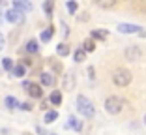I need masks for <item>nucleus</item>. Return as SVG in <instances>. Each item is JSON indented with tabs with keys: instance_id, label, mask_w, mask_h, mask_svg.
I'll list each match as a JSON object with an SVG mask.
<instances>
[{
	"instance_id": "obj_1",
	"label": "nucleus",
	"mask_w": 146,
	"mask_h": 135,
	"mask_svg": "<svg viewBox=\"0 0 146 135\" xmlns=\"http://www.w3.org/2000/svg\"><path fill=\"white\" fill-rule=\"evenodd\" d=\"M77 111L82 114L84 118H92L96 114V109L94 105H92V101L88 100L86 96H77Z\"/></svg>"
},
{
	"instance_id": "obj_2",
	"label": "nucleus",
	"mask_w": 146,
	"mask_h": 135,
	"mask_svg": "<svg viewBox=\"0 0 146 135\" xmlns=\"http://www.w3.org/2000/svg\"><path fill=\"white\" fill-rule=\"evenodd\" d=\"M131 79H133V75H131L129 70H125V68H118V70H114V73H112V83H114L116 86H127V84L131 83Z\"/></svg>"
},
{
	"instance_id": "obj_3",
	"label": "nucleus",
	"mask_w": 146,
	"mask_h": 135,
	"mask_svg": "<svg viewBox=\"0 0 146 135\" xmlns=\"http://www.w3.org/2000/svg\"><path fill=\"white\" fill-rule=\"evenodd\" d=\"M124 105H125V101L122 100V98H118V96H109L107 100H105V111H107L109 114H118V113H122Z\"/></svg>"
},
{
	"instance_id": "obj_4",
	"label": "nucleus",
	"mask_w": 146,
	"mask_h": 135,
	"mask_svg": "<svg viewBox=\"0 0 146 135\" xmlns=\"http://www.w3.org/2000/svg\"><path fill=\"white\" fill-rule=\"evenodd\" d=\"M23 13L25 11H21V9H17V8H11V9L6 11V21L13 23V25H21V23L25 21V15H23Z\"/></svg>"
},
{
	"instance_id": "obj_5",
	"label": "nucleus",
	"mask_w": 146,
	"mask_h": 135,
	"mask_svg": "<svg viewBox=\"0 0 146 135\" xmlns=\"http://www.w3.org/2000/svg\"><path fill=\"white\" fill-rule=\"evenodd\" d=\"M23 86H25V88H26V92H28L32 98H36V100H39V98L43 96V88H41V84H38V83H30V81H25V83H23Z\"/></svg>"
},
{
	"instance_id": "obj_6",
	"label": "nucleus",
	"mask_w": 146,
	"mask_h": 135,
	"mask_svg": "<svg viewBox=\"0 0 146 135\" xmlns=\"http://www.w3.org/2000/svg\"><path fill=\"white\" fill-rule=\"evenodd\" d=\"M124 55H125V58H127L129 62H135V60H141L142 51L137 47V45H131V47H127V49L124 51Z\"/></svg>"
},
{
	"instance_id": "obj_7",
	"label": "nucleus",
	"mask_w": 146,
	"mask_h": 135,
	"mask_svg": "<svg viewBox=\"0 0 146 135\" xmlns=\"http://www.w3.org/2000/svg\"><path fill=\"white\" fill-rule=\"evenodd\" d=\"M141 30H142V26L139 25H125V23L118 25V32H122V34H139Z\"/></svg>"
},
{
	"instance_id": "obj_8",
	"label": "nucleus",
	"mask_w": 146,
	"mask_h": 135,
	"mask_svg": "<svg viewBox=\"0 0 146 135\" xmlns=\"http://www.w3.org/2000/svg\"><path fill=\"white\" fill-rule=\"evenodd\" d=\"M54 81H56L54 75L49 73V71H43V73L39 75V84H41V86H52Z\"/></svg>"
},
{
	"instance_id": "obj_9",
	"label": "nucleus",
	"mask_w": 146,
	"mask_h": 135,
	"mask_svg": "<svg viewBox=\"0 0 146 135\" xmlns=\"http://www.w3.org/2000/svg\"><path fill=\"white\" fill-rule=\"evenodd\" d=\"M13 8L21 9V11H30L32 4L28 2V0H13Z\"/></svg>"
},
{
	"instance_id": "obj_10",
	"label": "nucleus",
	"mask_w": 146,
	"mask_h": 135,
	"mask_svg": "<svg viewBox=\"0 0 146 135\" xmlns=\"http://www.w3.org/2000/svg\"><path fill=\"white\" fill-rule=\"evenodd\" d=\"M94 4L99 6L103 9H109V8H114L116 6V0H94Z\"/></svg>"
},
{
	"instance_id": "obj_11",
	"label": "nucleus",
	"mask_w": 146,
	"mask_h": 135,
	"mask_svg": "<svg viewBox=\"0 0 146 135\" xmlns=\"http://www.w3.org/2000/svg\"><path fill=\"white\" fill-rule=\"evenodd\" d=\"M68 126H69V128H73L75 131H81V130H82V122L79 120L77 116H69V122H68Z\"/></svg>"
},
{
	"instance_id": "obj_12",
	"label": "nucleus",
	"mask_w": 146,
	"mask_h": 135,
	"mask_svg": "<svg viewBox=\"0 0 146 135\" xmlns=\"http://www.w3.org/2000/svg\"><path fill=\"white\" fill-rule=\"evenodd\" d=\"M107 36H109L107 30H101V28H96V30H92V38H94V39H99V41L107 39Z\"/></svg>"
},
{
	"instance_id": "obj_13",
	"label": "nucleus",
	"mask_w": 146,
	"mask_h": 135,
	"mask_svg": "<svg viewBox=\"0 0 146 135\" xmlns=\"http://www.w3.org/2000/svg\"><path fill=\"white\" fill-rule=\"evenodd\" d=\"M49 101H51L52 105H60V103H62V92L54 90L51 96H49Z\"/></svg>"
},
{
	"instance_id": "obj_14",
	"label": "nucleus",
	"mask_w": 146,
	"mask_h": 135,
	"mask_svg": "<svg viewBox=\"0 0 146 135\" xmlns=\"http://www.w3.org/2000/svg\"><path fill=\"white\" fill-rule=\"evenodd\" d=\"M73 84H75V77H73L71 73H66V77H64V88H66V90H71Z\"/></svg>"
},
{
	"instance_id": "obj_15",
	"label": "nucleus",
	"mask_w": 146,
	"mask_h": 135,
	"mask_svg": "<svg viewBox=\"0 0 146 135\" xmlns=\"http://www.w3.org/2000/svg\"><path fill=\"white\" fill-rule=\"evenodd\" d=\"M82 49H84L86 53H92L96 49V41H94V38H90V39H84L82 41Z\"/></svg>"
},
{
	"instance_id": "obj_16",
	"label": "nucleus",
	"mask_w": 146,
	"mask_h": 135,
	"mask_svg": "<svg viewBox=\"0 0 146 135\" xmlns=\"http://www.w3.org/2000/svg\"><path fill=\"white\" fill-rule=\"evenodd\" d=\"M25 66L23 64H19V66H13V70H11V75L13 77H23V75H25Z\"/></svg>"
},
{
	"instance_id": "obj_17",
	"label": "nucleus",
	"mask_w": 146,
	"mask_h": 135,
	"mask_svg": "<svg viewBox=\"0 0 146 135\" xmlns=\"http://www.w3.org/2000/svg\"><path fill=\"white\" fill-rule=\"evenodd\" d=\"M56 53H58L60 57H68V55H69V47L66 43H58V45H56Z\"/></svg>"
},
{
	"instance_id": "obj_18",
	"label": "nucleus",
	"mask_w": 146,
	"mask_h": 135,
	"mask_svg": "<svg viewBox=\"0 0 146 135\" xmlns=\"http://www.w3.org/2000/svg\"><path fill=\"white\" fill-rule=\"evenodd\" d=\"M56 118H58V111H47L45 113V122L47 124H52Z\"/></svg>"
},
{
	"instance_id": "obj_19",
	"label": "nucleus",
	"mask_w": 146,
	"mask_h": 135,
	"mask_svg": "<svg viewBox=\"0 0 146 135\" xmlns=\"http://www.w3.org/2000/svg\"><path fill=\"white\" fill-rule=\"evenodd\" d=\"M73 58H75V62H82V60H84V58H86V51H84V49H77V51H75V53H73Z\"/></svg>"
},
{
	"instance_id": "obj_20",
	"label": "nucleus",
	"mask_w": 146,
	"mask_h": 135,
	"mask_svg": "<svg viewBox=\"0 0 146 135\" xmlns=\"http://www.w3.org/2000/svg\"><path fill=\"white\" fill-rule=\"evenodd\" d=\"M4 101H6V107H8V109H17L19 107V101L15 100V98H11V96H8Z\"/></svg>"
},
{
	"instance_id": "obj_21",
	"label": "nucleus",
	"mask_w": 146,
	"mask_h": 135,
	"mask_svg": "<svg viewBox=\"0 0 146 135\" xmlns=\"http://www.w3.org/2000/svg\"><path fill=\"white\" fill-rule=\"evenodd\" d=\"M52 34H54V28H52V26L45 28V32H41V41H49V39L52 38Z\"/></svg>"
},
{
	"instance_id": "obj_22",
	"label": "nucleus",
	"mask_w": 146,
	"mask_h": 135,
	"mask_svg": "<svg viewBox=\"0 0 146 135\" xmlns=\"http://www.w3.org/2000/svg\"><path fill=\"white\" fill-rule=\"evenodd\" d=\"M38 41H36V39H30V41H28V43H26V51L30 53V55H34V53H38Z\"/></svg>"
},
{
	"instance_id": "obj_23",
	"label": "nucleus",
	"mask_w": 146,
	"mask_h": 135,
	"mask_svg": "<svg viewBox=\"0 0 146 135\" xmlns=\"http://www.w3.org/2000/svg\"><path fill=\"white\" fill-rule=\"evenodd\" d=\"M77 8H79L77 2H73V0H68V11H69V13H75V11H77Z\"/></svg>"
},
{
	"instance_id": "obj_24",
	"label": "nucleus",
	"mask_w": 146,
	"mask_h": 135,
	"mask_svg": "<svg viewBox=\"0 0 146 135\" xmlns=\"http://www.w3.org/2000/svg\"><path fill=\"white\" fill-rule=\"evenodd\" d=\"M2 64H4V70H8V71L13 70V60H11V58H4Z\"/></svg>"
},
{
	"instance_id": "obj_25",
	"label": "nucleus",
	"mask_w": 146,
	"mask_h": 135,
	"mask_svg": "<svg viewBox=\"0 0 146 135\" xmlns=\"http://www.w3.org/2000/svg\"><path fill=\"white\" fill-rule=\"evenodd\" d=\"M19 107H21L23 111H32V103H28V101H26V103H19Z\"/></svg>"
},
{
	"instance_id": "obj_26",
	"label": "nucleus",
	"mask_w": 146,
	"mask_h": 135,
	"mask_svg": "<svg viewBox=\"0 0 146 135\" xmlns=\"http://www.w3.org/2000/svg\"><path fill=\"white\" fill-rule=\"evenodd\" d=\"M45 11H47V15H51V13H52V2H51V0H47V4H45Z\"/></svg>"
},
{
	"instance_id": "obj_27",
	"label": "nucleus",
	"mask_w": 146,
	"mask_h": 135,
	"mask_svg": "<svg viewBox=\"0 0 146 135\" xmlns=\"http://www.w3.org/2000/svg\"><path fill=\"white\" fill-rule=\"evenodd\" d=\"M2 49H4V36L0 34V51H2Z\"/></svg>"
},
{
	"instance_id": "obj_28",
	"label": "nucleus",
	"mask_w": 146,
	"mask_h": 135,
	"mask_svg": "<svg viewBox=\"0 0 146 135\" xmlns=\"http://www.w3.org/2000/svg\"><path fill=\"white\" fill-rule=\"evenodd\" d=\"M139 36H141V38H146V30H144V28H142V30L139 32Z\"/></svg>"
},
{
	"instance_id": "obj_29",
	"label": "nucleus",
	"mask_w": 146,
	"mask_h": 135,
	"mask_svg": "<svg viewBox=\"0 0 146 135\" xmlns=\"http://www.w3.org/2000/svg\"><path fill=\"white\" fill-rule=\"evenodd\" d=\"M38 133H39V135H47V133H45V131L41 130V128H38Z\"/></svg>"
},
{
	"instance_id": "obj_30",
	"label": "nucleus",
	"mask_w": 146,
	"mask_h": 135,
	"mask_svg": "<svg viewBox=\"0 0 146 135\" xmlns=\"http://www.w3.org/2000/svg\"><path fill=\"white\" fill-rule=\"evenodd\" d=\"M6 4V0H0V6H4Z\"/></svg>"
},
{
	"instance_id": "obj_31",
	"label": "nucleus",
	"mask_w": 146,
	"mask_h": 135,
	"mask_svg": "<svg viewBox=\"0 0 146 135\" xmlns=\"http://www.w3.org/2000/svg\"><path fill=\"white\" fill-rule=\"evenodd\" d=\"M144 126H146V114H144Z\"/></svg>"
},
{
	"instance_id": "obj_32",
	"label": "nucleus",
	"mask_w": 146,
	"mask_h": 135,
	"mask_svg": "<svg viewBox=\"0 0 146 135\" xmlns=\"http://www.w3.org/2000/svg\"><path fill=\"white\" fill-rule=\"evenodd\" d=\"M0 23H2V13H0Z\"/></svg>"
},
{
	"instance_id": "obj_33",
	"label": "nucleus",
	"mask_w": 146,
	"mask_h": 135,
	"mask_svg": "<svg viewBox=\"0 0 146 135\" xmlns=\"http://www.w3.org/2000/svg\"><path fill=\"white\" fill-rule=\"evenodd\" d=\"M25 135H32V133H25Z\"/></svg>"
}]
</instances>
